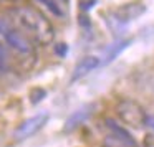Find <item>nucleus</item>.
Segmentation results:
<instances>
[{
	"mask_svg": "<svg viewBox=\"0 0 154 147\" xmlns=\"http://www.w3.org/2000/svg\"><path fill=\"white\" fill-rule=\"evenodd\" d=\"M131 38H126V40H121V41H116L114 45H111L109 48L106 50V55H104V58H103V61H101V64H108L109 61H113L114 58L118 56L119 53H123L124 50H126L128 46L131 45Z\"/></svg>",
	"mask_w": 154,
	"mask_h": 147,
	"instance_id": "1a4fd4ad",
	"label": "nucleus"
},
{
	"mask_svg": "<svg viewBox=\"0 0 154 147\" xmlns=\"http://www.w3.org/2000/svg\"><path fill=\"white\" fill-rule=\"evenodd\" d=\"M12 22L17 30H20L32 43L48 46L55 40V28L51 22L42 12L33 7H17L10 12Z\"/></svg>",
	"mask_w": 154,
	"mask_h": 147,
	"instance_id": "f257e3e1",
	"label": "nucleus"
},
{
	"mask_svg": "<svg viewBox=\"0 0 154 147\" xmlns=\"http://www.w3.org/2000/svg\"><path fill=\"white\" fill-rule=\"evenodd\" d=\"M144 10H146L144 4H141V2H131V4H124L121 7L114 8L113 17H114V20L126 23V22H131L134 18H137Z\"/></svg>",
	"mask_w": 154,
	"mask_h": 147,
	"instance_id": "39448f33",
	"label": "nucleus"
},
{
	"mask_svg": "<svg viewBox=\"0 0 154 147\" xmlns=\"http://www.w3.org/2000/svg\"><path fill=\"white\" fill-rule=\"evenodd\" d=\"M100 64H101V60L98 56H94V55H88V56H85L83 60H80L78 64L75 66L73 74H71V83H75V81L81 80L83 76H86L88 73H91L93 70H96Z\"/></svg>",
	"mask_w": 154,
	"mask_h": 147,
	"instance_id": "423d86ee",
	"label": "nucleus"
},
{
	"mask_svg": "<svg viewBox=\"0 0 154 147\" xmlns=\"http://www.w3.org/2000/svg\"><path fill=\"white\" fill-rule=\"evenodd\" d=\"M57 53H58V55H61V56H63V55L66 53V45H65V43L58 45V46H57Z\"/></svg>",
	"mask_w": 154,
	"mask_h": 147,
	"instance_id": "f8f14e48",
	"label": "nucleus"
},
{
	"mask_svg": "<svg viewBox=\"0 0 154 147\" xmlns=\"http://www.w3.org/2000/svg\"><path fill=\"white\" fill-rule=\"evenodd\" d=\"M93 106H88V107H81V109H78L75 114H71L70 117H68L66 124H65V129L66 130H71L75 129V127H78L81 122H85V121L88 119V117L91 116V112H93V109H91Z\"/></svg>",
	"mask_w": 154,
	"mask_h": 147,
	"instance_id": "6e6552de",
	"label": "nucleus"
},
{
	"mask_svg": "<svg viewBox=\"0 0 154 147\" xmlns=\"http://www.w3.org/2000/svg\"><path fill=\"white\" fill-rule=\"evenodd\" d=\"M114 111H116V116L119 117V121L128 127L141 129L147 122V114L144 111V107L133 99H121L116 104Z\"/></svg>",
	"mask_w": 154,
	"mask_h": 147,
	"instance_id": "7ed1b4c3",
	"label": "nucleus"
},
{
	"mask_svg": "<svg viewBox=\"0 0 154 147\" xmlns=\"http://www.w3.org/2000/svg\"><path fill=\"white\" fill-rule=\"evenodd\" d=\"M10 66V56H8V48L5 46L4 40L0 38V73H5Z\"/></svg>",
	"mask_w": 154,
	"mask_h": 147,
	"instance_id": "9d476101",
	"label": "nucleus"
},
{
	"mask_svg": "<svg viewBox=\"0 0 154 147\" xmlns=\"http://www.w3.org/2000/svg\"><path fill=\"white\" fill-rule=\"evenodd\" d=\"M37 2L43 4L45 7H47V8H48V10H50L53 15H57V17H60V18H61V17L65 15V14H63V10H61V7L57 4V2H55V0H37Z\"/></svg>",
	"mask_w": 154,
	"mask_h": 147,
	"instance_id": "9b49d317",
	"label": "nucleus"
},
{
	"mask_svg": "<svg viewBox=\"0 0 154 147\" xmlns=\"http://www.w3.org/2000/svg\"><path fill=\"white\" fill-rule=\"evenodd\" d=\"M0 38L4 40L5 46L10 48L14 53H17L22 60L30 61V64L35 61V46L20 30L14 27L8 20L0 18Z\"/></svg>",
	"mask_w": 154,
	"mask_h": 147,
	"instance_id": "f03ea898",
	"label": "nucleus"
},
{
	"mask_svg": "<svg viewBox=\"0 0 154 147\" xmlns=\"http://www.w3.org/2000/svg\"><path fill=\"white\" fill-rule=\"evenodd\" d=\"M106 126L109 127V130L116 136V139H119L123 144H126V146H129V147H136V140H134L133 136L128 132V129H124L123 126L116 124L113 119H106Z\"/></svg>",
	"mask_w": 154,
	"mask_h": 147,
	"instance_id": "0eeeda50",
	"label": "nucleus"
},
{
	"mask_svg": "<svg viewBox=\"0 0 154 147\" xmlns=\"http://www.w3.org/2000/svg\"><path fill=\"white\" fill-rule=\"evenodd\" d=\"M146 124L152 126V129H154V117H149V116H147V122H146Z\"/></svg>",
	"mask_w": 154,
	"mask_h": 147,
	"instance_id": "ddd939ff",
	"label": "nucleus"
},
{
	"mask_svg": "<svg viewBox=\"0 0 154 147\" xmlns=\"http://www.w3.org/2000/svg\"><path fill=\"white\" fill-rule=\"evenodd\" d=\"M47 121H48V114H45V112L35 114V116L28 117V119L23 121V122L18 126V129L15 130V134H14L15 139L23 140V139H28V137L35 136V134L47 124Z\"/></svg>",
	"mask_w": 154,
	"mask_h": 147,
	"instance_id": "20e7f679",
	"label": "nucleus"
}]
</instances>
